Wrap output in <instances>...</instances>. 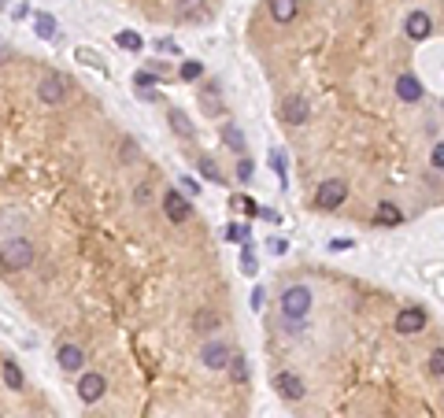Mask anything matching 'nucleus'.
<instances>
[{"instance_id": "f8f14e48", "label": "nucleus", "mask_w": 444, "mask_h": 418, "mask_svg": "<svg viewBox=\"0 0 444 418\" xmlns=\"http://www.w3.org/2000/svg\"><path fill=\"white\" fill-rule=\"evenodd\" d=\"M396 96H400V100H407V104L422 100V82L415 78V74H400V78H396Z\"/></svg>"}, {"instance_id": "f704fd0d", "label": "nucleus", "mask_w": 444, "mask_h": 418, "mask_svg": "<svg viewBox=\"0 0 444 418\" xmlns=\"http://www.w3.org/2000/svg\"><path fill=\"white\" fill-rule=\"evenodd\" d=\"M181 185H186V189L193 192V197H200V185H197V181H193V178H181Z\"/></svg>"}, {"instance_id": "6ab92c4d", "label": "nucleus", "mask_w": 444, "mask_h": 418, "mask_svg": "<svg viewBox=\"0 0 444 418\" xmlns=\"http://www.w3.org/2000/svg\"><path fill=\"white\" fill-rule=\"evenodd\" d=\"M170 130L178 137H186V141H193V122L186 119V111H170Z\"/></svg>"}, {"instance_id": "9d476101", "label": "nucleus", "mask_w": 444, "mask_h": 418, "mask_svg": "<svg viewBox=\"0 0 444 418\" xmlns=\"http://www.w3.org/2000/svg\"><path fill=\"white\" fill-rule=\"evenodd\" d=\"M274 389L285 396V400H304V396H308L304 381H300L292 370H281V374H278V378H274Z\"/></svg>"}, {"instance_id": "58836bf2", "label": "nucleus", "mask_w": 444, "mask_h": 418, "mask_svg": "<svg viewBox=\"0 0 444 418\" xmlns=\"http://www.w3.org/2000/svg\"><path fill=\"white\" fill-rule=\"evenodd\" d=\"M8 60H12V48H8V45H0V63H8Z\"/></svg>"}, {"instance_id": "bb28decb", "label": "nucleus", "mask_w": 444, "mask_h": 418, "mask_svg": "<svg viewBox=\"0 0 444 418\" xmlns=\"http://www.w3.org/2000/svg\"><path fill=\"white\" fill-rule=\"evenodd\" d=\"M200 74H204V67H200L197 60H186V63H181V78H186V82H197Z\"/></svg>"}, {"instance_id": "b1692460", "label": "nucleus", "mask_w": 444, "mask_h": 418, "mask_svg": "<svg viewBox=\"0 0 444 418\" xmlns=\"http://www.w3.org/2000/svg\"><path fill=\"white\" fill-rule=\"evenodd\" d=\"M115 41H118V48H130V52H141V45H145V41H141V34H134V30H123Z\"/></svg>"}, {"instance_id": "f257e3e1", "label": "nucleus", "mask_w": 444, "mask_h": 418, "mask_svg": "<svg viewBox=\"0 0 444 418\" xmlns=\"http://www.w3.org/2000/svg\"><path fill=\"white\" fill-rule=\"evenodd\" d=\"M0 266H8V271H26V266H34V244L26 237H8L0 244Z\"/></svg>"}, {"instance_id": "f03ea898", "label": "nucleus", "mask_w": 444, "mask_h": 418, "mask_svg": "<svg viewBox=\"0 0 444 418\" xmlns=\"http://www.w3.org/2000/svg\"><path fill=\"white\" fill-rule=\"evenodd\" d=\"M311 311V289L308 285H289L285 293H281V315H285V322H300Z\"/></svg>"}, {"instance_id": "39448f33", "label": "nucleus", "mask_w": 444, "mask_h": 418, "mask_svg": "<svg viewBox=\"0 0 444 418\" xmlns=\"http://www.w3.org/2000/svg\"><path fill=\"white\" fill-rule=\"evenodd\" d=\"M278 115H281L289 126H304V122L311 119V104L304 100V96L292 93V96H285V100L278 104Z\"/></svg>"}, {"instance_id": "c85d7f7f", "label": "nucleus", "mask_w": 444, "mask_h": 418, "mask_svg": "<svg viewBox=\"0 0 444 418\" xmlns=\"http://www.w3.org/2000/svg\"><path fill=\"white\" fill-rule=\"evenodd\" d=\"M429 374H433V378L441 381V374H444V352H441V348H437V352H433V356H429Z\"/></svg>"}, {"instance_id": "ddd939ff", "label": "nucleus", "mask_w": 444, "mask_h": 418, "mask_svg": "<svg viewBox=\"0 0 444 418\" xmlns=\"http://www.w3.org/2000/svg\"><path fill=\"white\" fill-rule=\"evenodd\" d=\"M60 367L63 370H82L85 367V352L78 348V345H60Z\"/></svg>"}, {"instance_id": "2f4dec72", "label": "nucleus", "mask_w": 444, "mask_h": 418, "mask_svg": "<svg viewBox=\"0 0 444 418\" xmlns=\"http://www.w3.org/2000/svg\"><path fill=\"white\" fill-rule=\"evenodd\" d=\"M123 159L130 163V159H137V141H123Z\"/></svg>"}, {"instance_id": "412c9836", "label": "nucleus", "mask_w": 444, "mask_h": 418, "mask_svg": "<svg viewBox=\"0 0 444 418\" xmlns=\"http://www.w3.org/2000/svg\"><path fill=\"white\" fill-rule=\"evenodd\" d=\"M248 237H252V226H245V222H230V226H226V241L245 244Z\"/></svg>"}, {"instance_id": "a211bd4d", "label": "nucleus", "mask_w": 444, "mask_h": 418, "mask_svg": "<svg viewBox=\"0 0 444 418\" xmlns=\"http://www.w3.org/2000/svg\"><path fill=\"white\" fill-rule=\"evenodd\" d=\"M197 170H200V174L208 178V181H215V185H222V181H226L222 170H219V163H215L211 156H200V159H197Z\"/></svg>"}, {"instance_id": "20e7f679", "label": "nucleus", "mask_w": 444, "mask_h": 418, "mask_svg": "<svg viewBox=\"0 0 444 418\" xmlns=\"http://www.w3.org/2000/svg\"><path fill=\"white\" fill-rule=\"evenodd\" d=\"M67 93H71V82H67V74H60V71H48L45 78H41V85H37V96L45 104H63Z\"/></svg>"}, {"instance_id": "4be33fe9", "label": "nucleus", "mask_w": 444, "mask_h": 418, "mask_svg": "<svg viewBox=\"0 0 444 418\" xmlns=\"http://www.w3.org/2000/svg\"><path fill=\"white\" fill-rule=\"evenodd\" d=\"M34 30H37V37L52 41V37H56V19H52V15H37L34 19Z\"/></svg>"}, {"instance_id": "aec40b11", "label": "nucleus", "mask_w": 444, "mask_h": 418, "mask_svg": "<svg viewBox=\"0 0 444 418\" xmlns=\"http://www.w3.org/2000/svg\"><path fill=\"white\" fill-rule=\"evenodd\" d=\"M219 326V315H215V311H197V315H193V329H200V334H208V329H215Z\"/></svg>"}, {"instance_id": "0eeeda50", "label": "nucleus", "mask_w": 444, "mask_h": 418, "mask_svg": "<svg viewBox=\"0 0 444 418\" xmlns=\"http://www.w3.org/2000/svg\"><path fill=\"white\" fill-rule=\"evenodd\" d=\"M429 326V315H426V311H422V307H404V311H400V315H396V329H400V334H422V329H426Z\"/></svg>"}, {"instance_id": "7ed1b4c3", "label": "nucleus", "mask_w": 444, "mask_h": 418, "mask_svg": "<svg viewBox=\"0 0 444 418\" xmlns=\"http://www.w3.org/2000/svg\"><path fill=\"white\" fill-rule=\"evenodd\" d=\"M344 197H348V185H344V178H326V181L319 185V192H315V208L337 211L341 203H344Z\"/></svg>"}, {"instance_id": "72a5a7b5", "label": "nucleus", "mask_w": 444, "mask_h": 418, "mask_svg": "<svg viewBox=\"0 0 444 418\" xmlns=\"http://www.w3.org/2000/svg\"><path fill=\"white\" fill-rule=\"evenodd\" d=\"M134 200H137V203H148V185H137V192H134Z\"/></svg>"}, {"instance_id": "2eb2a0df", "label": "nucleus", "mask_w": 444, "mask_h": 418, "mask_svg": "<svg viewBox=\"0 0 444 418\" xmlns=\"http://www.w3.org/2000/svg\"><path fill=\"white\" fill-rule=\"evenodd\" d=\"M270 15H274V23H292L296 19V0H270Z\"/></svg>"}, {"instance_id": "473e14b6", "label": "nucleus", "mask_w": 444, "mask_h": 418, "mask_svg": "<svg viewBox=\"0 0 444 418\" xmlns=\"http://www.w3.org/2000/svg\"><path fill=\"white\" fill-rule=\"evenodd\" d=\"M134 82L137 85H156V74L152 71H141V74H134Z\"/></svg>"}, {"instance_id": "5701e85b", "label": "nucleus", "mask_w": 444, "mask_h": 418, "mask_svg": "<svg viewBox=\"0 0 444 418\" xmlns=\"http://www.w3.org/2000/svg\"><path fill=\"white\" fill-rule=\"evenodd\" d=\"M0 370H4V385H8V389H23V370H19L12 359H8Z\"/></svg>"}, {"instance_id": "6e6552de", "label": "nucleus", "mask_w": 444, "mask_h": 418, "mask_svg": "<svg viewBox=\"0 0 444 418\" xmlns=\"http://www.w3.org/2000/svg\"><path fill=\"white\" fill-rule=\"evenodd\" d=\"M163 211H167V219L170 222H189V215H193V203L181 197L178 189H170L167 197H163Z\"/></svg>"}, {"instance_id": "c756f323", "label": "nucleus", "mask_w": 444, "mask_h": 418, "mask_svg": "<svg viewBox=\"0 0 444 418\" xmlns=\"http://www.w3.org/2000/svg\"><path fill=\"white\" fill-rule=\"evenodd\" d=\"M78 60H85V63H89V67H96V71H107L104 60L96 56V52H89V48H78Z\"/></svg>"}, {"instance_id": "a878e982", "label": "nucleus", "mask_w": 444, "mask_h": 418, "mask_svg": "<svg viewBox=\"0 0 444 418\" xmlns=\"http://www.w3.org/2000/svg\"><path fill=\"white\" fill-rule=\"evenodd\" d=\"M230 203H233L237 211H241V215H259V203H256L252 197H233Z\"/></svg>"}, {"instance_id": "4468645a", "label": "nucleus", "mask_w": 444, "mask_h": 418, "mask_svg": "<svg viewBox=\"0 0 444 418\" xmlns=\"http://www.w3.org/2000/svg\"><path fill=\"white\" fill-rule=\"evenodd\" d=\"M222 141L230 145L237 156H245V148H248L245 145V134H241V126H237V122H222Z\"/></svg>"}, {"instance_id": "cd10ccee", "label": "nucleus", "mask_w": 444, "mask_h": 418, "mask_svg": "<svg viewBox=\"0 0 444 418\" xmlns=\"http://www.w3.org/2000/svg\"><path fill=\"white\" fill-rule=\"evenodd\" d=\"M252 174H256V167H252V159H237V181H252Z\"/></svg>"}, {"instance_id": "f3484780", "label": "nucleus", "mask_w": 444, "mask_h": 418, "mask_svg": "<svg viewBox=\"0 0 444 418\" xmlns=\"http://www.w3.org/2000/svg\"><path fill=\"white\" fill-rule=\"evenodd\" d=\"M400 219H404V215H400L396 203H378V211H374L378 226H400Z\"/></svg>"}, {"instance_id": "423d86ee", "label": "nucleus", "mask_w": 444, "mask_h": 418, "mask_svg": "<svg viewBox=\"0 0 444 418\" xmlns=\"http://www.w3.org/2000/svg\"><path fill=\"white\" fill-rule=\"evenodd\" d=\"M230 356H233V348H230V345H222V340H211V345H204V348H200V363H204L208 370H226Z\"/></svg>"}, {"instance_id": "c9c22d12", "label": "nucleus", "mask_w": 444, "mask_h": 418, "mask_svg": "<svg viewBox=\"0 0 444 418\" xmlns=\"http://www.w3.org/2000/svg\"><path fill=\"white\" fill-rule=\"evenodd\" d=\"M285 248H289L285 241H270V252H274V255H285Z\"/></svg>"}, {"instance_id": "1a4fd4ad", "label": "nucleus", "mask_w": 444, "mask_h": 418, "mask_svg": "<svg viewBox=\"0 0 444 418\" xmlns=\"http://www.w3.org/2000/svg\"><path fill=\"white\" fill-rule=\"evenodd\" d=\"M104 392H107V381H104V374H82V381H78V396L85 403H96V400H104Z\"/></svg>"}, {"instance_id": "dca6fc26", "label": "nucleus", "mask_w": 444, "mask_h": 418, "mask_svg": "<svg viewBox=\"0 0 444 418\" xmlns=\"http://www.w3.org/2000/svg\"><path fill=\"white\" fill-rule=\"evenodd\" d=\"M226 370H230L233 385H248V359L241 356V352H233L230 363H226Z\"/></svg>"}, {"instance_id": "4c0bfd02", "label": "nucleus", "mask_w": 444, "mask_h": 418, "mask_svg": "<svg viewBox=\"0 0 444 418\" xmlns=\"http://www.w3.org/2000/svg\"><path fill=\"white\" fill-rule=\"evenodd\" d=\"M441 163H444V152H441V145H437V148H433V167L441 170Z\"/></svg>"}, {"instance_id": "9b49d317", "label": "nucleus", "mask_w": 444, "mask_h": 418, "mask_svg": "<svg viewBox=\"0 0 444 418\" xmlns=\"http://www.w3.org/2000/svg\"><path fill=\"white\" fill-rule=\"evenodd\" d=\"M404 30H407L411 41H426V37L433 34V19H429L426 12H411L407 23H404Z\"/></svg>"}, {"instance_id": "393cba45", "label": "nucleus", "mask_w": 444, "mask_h": 418, "mask_svg": "<svg viewBox=\"0 0 444 418\" xmlns=\"http://www.w3.org/2000/svg\"><path fill=\"white\" fill-rule=\"evenodd\" d=\"M256 271H259V260H256V252H252V248H245V252H241V274L256 278Z\"/></svg>"}, {"instance_id": "e433bc0d", "label": "nucleus", "mask_w": 444, "mask_h": 418, "mask_svg": "<svg viewBox=\"0 0 444 418\" xmlns=\"http://www.w3.org/2000/svg\"><path fill=\"white\" fill-rule=\"evenodd\" d=\"M156 48H159V52H178V45H175V41H159Z\"/></svg>"}, {"instance_id": "7c9ffc66", "label": "nucleus", "mask_w": 444, "mask_h": 418, "mask_svg": "<svg viewBox=\"0 0 444 418\" xmlns=\"http://www.w3.org/2000/svg\"><path fill=\"white\" fill-rule=\"evenodd\" d=\"M270 167H274V174L281 178V185H285V156H281V152H270Z\"/></svg>"}]
</instances>
